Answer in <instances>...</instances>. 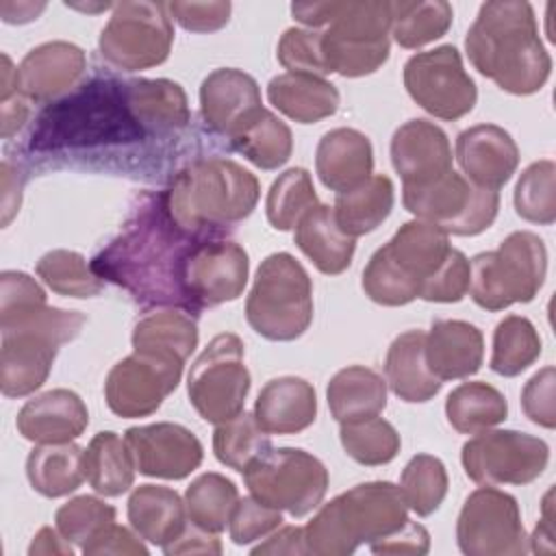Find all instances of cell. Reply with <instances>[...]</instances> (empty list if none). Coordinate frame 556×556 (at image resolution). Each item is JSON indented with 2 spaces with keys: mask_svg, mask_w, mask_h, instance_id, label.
<instances>
[{
  "mask_svg": "<svg viewBox=\"0 0 556 556\" xmlns=\"http://www.w3.org/2000/svg\"><path fill=\"white\" fill-rule=\"evenodd\" d=\"M195 243L169 217L163 191L150 193L139 198L119 235L93 256L91 269L141 306H174L195 315L182 285L185 261Z\"/></svg>",
  "mask_w": 556,
  "mask_h": 556,
  "instance_id": "6da1fadb",
  "label": "cell"
},
{
  "mask_svg": "<svg viewBox=\"0 0 556 556\" xmlns=\"http://www.w3.org/2000/svg\"><path fill=\"white\" fill-rule=\"evenodd\" d=\"M87 317L46 304V291L24 271L0 274V389L7 397L37 391L63 343L80 334Z\"/></svg>",
  "mask_w": 556,
  "mask_h": 556,
  "instance_id": "7a4b0ae2",
  "label": "cell"
},
{
  "mask_svg": "<svg viewBox=\"0 0 556 556\" xmlns=\"http://www.w3.org/2000/svg\"><path fill=\"white\" fill-rule=\"evenodd\" d=\"M152 137L132 113L126 80L96 76L67 96L50 102L28 132L26 146L35 154L130 146Z\"/></svg>",
  "mask_w": 556,
  "mask_h": 556,
  "instance_id": "3957f363",
  "label": "cell"
},
{
  "mask_svg": "<svg viewBox=\"0 0 556 556\" xmlns=\"http://www.w3.org/2000/svg\"><path fill=\"white\" fill-rule=\"evenodd\" d=\"M465 50L482 76L513 96L536 93L552 72L530 2H484L467 30Z\"/></svg>",
  "mask_w": 556,
  "mask_h": 556,
  "instance_id": "277c9868",
  "label": "cell"
},
{
  "mask_svg": "<svg viewBox=\"0 0 556 556\" xmlns=\"http://www.w3.org/2000/svg\"><path fill=\"white\" fill-rule=\"evenodd\" d=\"M261 185L252 172L226 156H204L185 165L163 191L176 226L189 237L219 239L252 215Z\"/></svg>",
  "mask_w": 556,
  "mask_h": 556,
  "instance_id": "5b68a950",
  "label": "cell"
},
{
  "mask_svg": "<svg viewBox=\"0 0 556 556\" xmlns=\"http://www.w3.org/2000/svg\"><path fill=\"white\" fill-rule=\"evenodd\" d=\"M291 13L308 28L326 26L321 52L330 74L367 76L389 59L391 2H293Z\"/></svg>",
  "mask_w": 556,
  "mask_h": 556,
  "instance_id": "8992f818",
  "label": "cell"
},
{
  "mask_svg": "<svg viewBox=\"0 0 556 556\" xmlns=\"http://www.w3.org/2000/svg\"><path fill=\"white\" fill-rule=\"evenodd\" d=\"M408 521V506L397 484L363 482L332 497L304 528L308 554L348 556L358 545L376 543Z\"/></svg>",
  "mask_w": 556,
  "mask_h": 556,
  "instance_id": "52a82bcc",
  "label": "cell"
},
{
  "mask_svg": "<svg viewBox=\"0 0 556 556\" xmlns=\"http://www.w3.org/2000/svg\"><path fill=\"white\" fill-rule=\"evenodd\" d=\"M452 252V243L437 226L413 219L378 248L363 269L365 295L382 306H404L421 295Z\"/></svg>",
  "mask_w": 556,
  "mask_h": 556,
  "instance_id": "ba28073f",
  "label": "cell"
},
{
  "mask_svg": "<svg viewBox=\"0 0 556 556\" xmlns=\"http://www.w3.org/2000/svg\"><path fill=\"white\" fill-rule=\"evenodd\" d=\"M250 328L269 341H295L313 321V282L289 252L269 254L245 300Z\"/></svg>",
  "mask_w": 556,
  "mask_h": 556,
  "instance_id": "9c48e42d",
  "label": "cell"
},
{
  "mask_svg": "<svg viewBox=\"0 0 556 556\" xmlns=\"http://www.w3.org/2000/svg\"><path fill=\"white\" fill-rule=\"evenodd\" d=\"M469 295L486 311H504L513 304L532 302L545 282L547 250L530 230L510 232L497 250L471 258Z\"/></svg>",
  "mask_w": 556,
  "mask_h": 556,
  "instance_id": "30bf717a",
  "label": "cell"
},
{
  "mask_svg": "<svg viewBox=\"0 0 556 556\" xmlns=\"http://www.w3.org/2000/svg\"><path fill=\"white\" fill-rule=\"evenodd\" d=\"M402 202L408 213L445 235L473 237L495 222L500 193L476 187L463 174L450 169L432 182L404 187Z\"/></svg>",
  "mask_w": 556,
  "mask_h": 556,
  "instance_id": "8fae6325",
  "label": "cell"
},
{
  "mask_svg": "<svg viewBox=\"0 0 556 556\" xmlns=\"http://www.w3.org/2000/svg\"><path fill=\"white\" fill-rule=\"evenodd\" d=\"M245 348L235 332H222L208 341L187 376L191 406L208 424H224L239 413L250 391Z\"/></svg>",
  "mask_w": 556,
  "mask_h": 556,
  "instance_id": "7c38bea8",
  "label": "cell"
},
{
  "mask_svg": "<svg viewBox=\"0 0 556 556\" xmlns=\"http://www.w3.org/2000/svg\"><path fill=\"white\" fill-rule=\"evenodd\" d=\"M243 480L250 495L291 517H306L328 491V469L300 447L269 450L243 471Z\"/></svg>",
  "mask_w": 556,
  "mask_h": 556,
  "instance_id": "4fadbf2b",
  "label": "cell"
},
{
  "mask_svg": "<svg viewBox=\"0 0 556 556\" xmlns=\"http://www.w3.org/2000/svg\"><path fill=\"white\" fill-rule=\"evenodd\" d=\"M174 26L167 4L117 2L100 33V56L115 70L137 72L161 65L172 50Z\"/></svg>",
  "mask_w": 556,
  "mask_h": 556,
  "instance_id": "5bb4252c",
  "label": "cell"
},
{
  "mask_svg": "<svg viewBox=\"0 0 556 556\" xmlns=\"http://www.w3.org/2000/svg\"><path fill=\"white\" fill-rule=\"evenodd\" d=\"M465 473L482 486L528 484L536 480L547 463L549 447L543 439L519 430H482L463 445Z\"/></svg>",
  "mask_w": 556,
  "mask_h": 556,
  "instance_id": "9a60e30c",
  "label": "cell"
},
{
  "mask_svg": "<svg viewBox=\"0 0 556 556\" xmlns=\"http://www.w3.org/2000/svg\"><path fill=\"white\" fill-rule=\"evenodd\" d=\"M404 87L426 113L450 122L465 117L478 100L476 83L452 43L413 54L404 65Z\"/></svg>",
  "mask_w": 556,
  "mask_h": 556,
  "instance_id": "2e32d148",
  "label": "cell"
},
{
  "mask_svg": "<svg viewBox=\"0 0 556 556\" xmlns=\"http://www.w3.org/2000/svg\"><path fill=\"white\" fill-rule=\"evenodd\" d=\"M456 541L467 556L526 554L528 536L517 500L495 486L476 489L460 508Z\"/></svg>",
  "mask_w": 556,
  "mask_h": 556,
  "instance_id": "e0dca14e",
  "label": "cell"
},
{
  "mask_svg": "<svg viewBox=\"0 0 556 556\" xmlns=\"http://www.w3.org/2000/svg\"><path fill=\"white\" fill-rule=\"evenodd\" d=\"M185 363L132 352L115 363L104 380V400L119 417L152 415L178 387Z\"/></svg>",
  "mask_w": 556,
  "mask_h": 556,
  "instance_id": "ac0fdd59",
  "label": "cell"
},
{
  "mask_svg": "<svg viewBox=\"0 0 556 556\" xmlns=\"http://www.w3.org/2000/svg\"><path fill=\"white\" fill-rule=\"evenodd\" d=\"M248 252L226 239L198 241L182 269V285L195 311L237 300L248 282Z\"/></svg>",
  "mask_w": 556,
  "mask_h": 556,
  "instance_id": "d6986e66",
  "label": "cell"
},
{
  "mask_svg": "<svg viewBox=\"0 0 556 556\" xmlns=\"http://www.w3.org/2000/svg\"><path fill=\"white\" fill-rule=\"evenodd\" d=\"M124 441L139 473L182 480L200 467L204 450L200 439L180 424L159 421L128 428Z\"/></svg>",
  "mask_w": 556,
  "mask_h": 556,
  "instance_id": "ffe728a7",
  "label": "cell"
},
{
  "mask_svg": "<svg viewBox=\"0 0 556 556\" xmlns=\"http://www.w3.org/2000/svg\"><path fill=\"white\" fill-rule=\"evenodd\" d=\"M258 83L235 67H219L211 72L200 85V111L204 124L224 137L239 132L258 111Z\"/></svg>",
  "mask_w": 556,
  "mask_h": 556,
  "instance_id": "44dd1931",
  "label": "cell"
},
{
  "mask_svg": "<svg viewBox=\"0 0 556 556\" xmlns=\"http://www.w3.org/2000/svg\"><path fill=\"white\" fill-rule=\"evenodd\" d=\"M456 159L471 185L500 191L519 165V148L502 126L476 124L456 137Z\"/></svg>",
  "mask_w": 556,
  "mask_h": 556,
  "instance_id": "7402d4cb",
  "label": "cell"
},
{
  "mask_svg": "<svg viewBox=\"0 0 556 556\" xmlns=\"http://www.w3.org/2000/svg\"><path fill=\"white\" fill-rule=\"evenodd\" d=\"M87 70L85 52L70 41H48L33 48L17 65V93L30 102H50L76 83Z\"/></svg>",
  "mask_w": 556,
  "mask_h": 556,
  "instance_id": "603a6c76",
  "label": "cell"
},
{
  "mask_svg": "<svg viewBox=\"0 0 556 556\" xmlns=\"http://www.w3.org/2000/svg\"><path fill=\"white\" fill-rule=\"evenodd\" d=\"M391 163L404 187L432 182L452 169L450 139L428 119H408L393 132Z\"/></svg>",
  "mask_w": 556,
  "mask_h": 556,
  "instance_id": "cb8c5ba5",
  "label": "cell"
},
{
  "mask_svg": "<svg viewBox=\"0 0 556 556\" xmlns=\"http://www.w3.org/2000/svg\"><path fill=\"white\" fill-rule=\"evenodd\" d=\"M89 413L78 393L52 389L28 400L17 413V430L33 443H70L83 434Z\"/></svg>",
  "mask_w": 556,
  "mask_h": 556,
  "instance_id": "d4e9b609",
  "label": "cell"
},
{
  "mask_svg": "<svg viewBox=\"0 0 556 556\" xmlns=\"http://www.w3.org/2000/svg\"><path fill=\"white\" fill-rule=\"evenodd\" d=\"M484 358L482 332L463 319H437L426 334V363L434 378L460 380L473 376Z\"/></svg>",
  "mask_w": 556,
  "mask_h": 556,
  "instance_id": "484cf974",
  "label": "cell"
},
{
  "mask_svg": "<svg viewBox=\"0 0 556 556\" xmlns=\"http://www.w3.org/2000/svg\"><path fill=\"white\" fill-rule=\"evenodd\" d=\"M374 150L367 135L356 128L328 130L315 152V172L324 187L343 193L371 176Z\"/></svg>",
  "mask_w": 556,
  "mask_h": 556,
  "instance_id": "4316f807",
  "label": "cell"
},
{
  "mask_svg": "<svg viewBox=\"0 0 556 556\" xmlns=\"http://www.w3.org/2000/svg\"><path fill=\"white\" fill-rule=\"evenodd\" d=\"M317 417V395L311 382L298 376L269 380L254 404V419L267 434H298Z\"/></svg>",
  "mask_w": 556,
  "mask_h": 556,
  "instance_id": "83f0119b",
  "label": "cell"
},
{
  "mask_svg": "<svg viewBox=\"0 0 556 556\" xmlns=\"http://www.w3.org/2000/svg\"><path fill=\"white\" fill-rule=\"evenodd\" d=\"M295 245L326 276L343 274L352 265L356 239L341 230L328 204H315L295 224Z\"/></svg>",
  "mask_w": 556,
  "mask_h": 556,
  "instance_id": "f1b7e54d",
  "label": "cell"
},
{
  "mask_svg": "<svg viewBox=\"0 0 556 556\" xmlns=\"http://www.w3.org/2000/svg\"><path fill=\"white\" fill-rule=\"evenodd\" d=\"M384 376L391 391L410 404L428 402L441 391V380L426 363V332L406 330L397 334L384 358Z\"/></svg>",
  "mask_w": 556,
  "mask_h": 556,
  "instance_id": "f546056e",
  "label": "cell"
},
{
  "mask_svg": "<svg viewBox=\"0 0 556 556\" xmlns=\"http://www.w3.org/2000/svg\"><path fill=\"white\" fill-rule=\"evenodd\" d=\"M187 519L185 500L161 484H141L128 497V521L132 530L152 545L165 547L182 534Z\"/></svg>",
  "mask_w": 556,
  "mask_h": 556,
  "instance_id": "4dcf8cb0",
  "label": "cell"
},
{
  "mask_svg": "<svg viewBox=\"0 0 556 556\" xmlns=\"http://www.w3.org/2000/svg\"><path fill=\"white\" fill-rule=\"evenodd\" d=\"M128 102L150 135H169L187 128L191 113L182 87L167 78L126 80Z\"/></svg>",
  "mask_w": 556,
  "mask_h": 556,
  "instance_id": "1f68e13d",
  "label": "cell"
},
{
  "mask_svg": "<svg viewBox=\"0 0 556 556\" xmlns=\"http://www.w3.org/2000/svg\"><path fill=\"white\" fill-rule=\"evenodd\" d=\"M267 98L282 115L300 124H315L339 109L337 87L319 76L278 74L267 85Z\"/></svg>",
  "mask_w": 556,
  "mask_h": 556,
  "instance_id": "d6a6232c",
  "label": "cell"
},
{
  "mask_svg": "<svg viewBox=\"0 0 556 556\" xmlns=\"http://www.w3.org/2000/svg\"><path fill=\"white\" fill-rule=\"evenodd\" d=\"M198 345V326L182 308L148 311L132 328V350L185 363Z\"/></svg>",
  "mask_w": 556,
  "mask_h": 556,
  "instance_id": "836d02e7",
  "label": "cell"
},
{
  "mask_svg": "<svg viewBox=\"0 0 556 556\" xmlns=\"http://www.w3.org/2000/svg\"><path fill=\"white\" fill-rule=\"evenodd\" d=\"M328 406L339 424L380 415L387 406V380L363 365L339 369L326 389Z\"/></svg>",
  "mask_w": 556,
  "mask_h": 556,
  "instance_id": "e575fe53",
  "label": "cell"
},
{
  "mask_svg": "<svg viewBox=\"0 0 556 556\" xmlns=\"http://www.w3.org/2000/svg\"><path fill=\"white\" fill-rule=\"evenodd\" d=\"M30 486L43 497H63L74 493L85 480L83 450L70 443H39L26 458Z\"/></svg>",
  "mask_w": 556,
  "mask_h": 556,
  "instance_id": "d590c367",
  "label": "cell"
},
{
  "mask_svg": "<svg viewBox=\"0 0 556 556\" xmlns=\"http://www.w3.org/2000/svg\"><path fill=\"white\" fill-rule=\"evenodd\" d=\"M85 478L91 489L104 497H117L126 493L135 482V460L126 441L106 430L98 432L83 452Z\"/></svg>",
  "mask_w": 556,
  "mask_h": 556,
  "instance_id": "8d00e7d4",
  "label": "cell"
},
{
  "mask_svg": "<svg viewBox=\"0 0 556 556\" xmlns=\"http://www.w3.org/2000/svg\"><path fill=\"white\" fill-rule=\"evenodd\" d=\"M393 208V182L384 174H371L358 187L337 193L334 219L350 237L376 230Z\"/></svg>",
  "mask_w": 556,
  "mask_h": 556,
  "instance_id": "74e56055",
  "label": "cell"
},
{
  "mask_svg": "<svg viewBox=\"0 0 556 556\" xmlns=\"http://www.w3.org/2000/svg\"><path fill=\"white\" fill-rule=\"evenodd\" d=\"M445 415L456 432L478 434L506 419L508 402L486 382H463L447 395Z\"/></svg>",
  "mask_w": 556,
  "mask_h": 556,
  "instance_id": "f35d334b",
  "label": "cell"
},
{
  "mask_svg": "<svg viewBox=\"0 0 556 556\" xmlns=\"http://www.w3.org/2000/svg\"><path fill=\"white\" fill-rule=\"evenodd\" d=\"M232 148L261 169H278L293 150L291 128L265 106L230 137Z\"/></svg>",
  "mask_w": 556,
  "mask_h": 556,
  "instance_id": "ab89813d",
  "label": "cell"
},
{
  "mask_svg": "<svg viewBox=\"0 0 556 556\" xmlns=\"http://www.w3.org/2000/svg\"><path fill=\"white\" fill-rule=\"evenodd\" d=\"M237 502L239 491L235 482L215 471L198 476L185 491L187 519L213 534L222 532L230 523Z\"/></svg>",
  "mask_w": 556,
  "mask_h": 556,
  "instance_id": "60d3db41",
  "label": "cell"
},
{
  "mask_svg": "<svg viewBox=\"0 0 556 556\" xmlns=\"http://www.w3.org/2000/svg\"><path fill=\"white\" fill-rule=\"evenodd\" d=\"M452 4L443 0H400L391 2L393 39L408 50L421 48L447 33L452 26Z\"/></svg>",
  "mask_w": 556,
  "mask_h": 556,
  "instance_id": "b9f144b4",
  "label": "cell"
},
{
  "mask_svg": "<svg viewBox=\"0 0 556 556\" xmlns=\"http://www.w3.org/2000/svg\"><path fill=\"white\" fill-rule=\"evenodd\" d=\"M271 450L269 434L256 424L254 413H239L237 417L217 424L213 432V452L217 460L239 473Z\"/></svg>",
  "mask_w": 556,
  "mask_h": 556,
  "instance_id": "7bdbcfd3",
  "label": "cell"
},
{
  "mask_svg": "<svg viewBox=\"0 0 556 556\" xmlns=\"http://www.w3.org/2000/svg\"><path fill=\"white\" fill-rule=\"evenodd\" d=\"M541 356V337L534 324L521 315L504 317L493 332L491 369L513 378L526 371Z\"/></svg>",
  "mask_w": 556,
  "mask_h": 556,
  "instance_id": "ee69618b",
  "label": "cell"
},
{
  "mask_svg": "<svg viewBox=\"0 0 556 556\" xmlns=\"http://www.w3.org/2000/svg\"><path fill=\"white\" fill-rule=\"evenodd\" d=\"M339 439L345 454L367 467L391 463L402 445L397 430L378 415L341 424Z\"/></svg>",
  "mask_w": 556,
  "mask_h": 556,
  "instance_id": "f6af8a7d",
  "label": "cell"
},
{
  "mask_svg": "<svg viewBox=\"0 0 556 556\" xmlns=\"http://www.w3.org/2000/svg\"><path fill=\"white\" fill-rule=\"evenodd\" d=\"M37 276L59 295L93 298L104 289V280L91 263L74 250H52L37 261Z\"/></svg>",
  "mask_w": 556,
  "mask_h": 556,
  "instance_id": "bcb514c9",
  "label": "cell"
},
{
  "mask_svg": "<svg viewBox=\"0 0 556 556\" xmlns=\"http://www.w3.org/2000/svg\"><path fill=\"white\" fill-rule=\"evenodd\" d=\"M317 202L311 174L304 167L282 172L269 187L265 211L276 230H291Z\"/></svg>",
  "mask_w": 556,
  "mask_h": 556,
  "instance_id": "7dc6e473",
  "label": "cell"
},
{
  "mask_svg": "<svg viewBox=\"0 0 556 556\" xmlns=\"http://www.w3.org/2000/svg\"><path fill=\"white\" fill-rule=\"evenodd\" d=\"M515 211L521 219L549 226L556 219V165L549 159L530 163L515 187Z\"/></svg>",
  "mask_w": 556,
  "mask_h": 556,
  "instance_id": "c3c4849f",
  "label": "cell"
},
{
  "mask_svg": "<svg viewBox=\"0 0 556 556\" xmlns=\"http://www.w3.org/2000/svg\"><path fill=\"white\" fill-rule=\"evenodd\" d=\"M400 491L404 495L406 506L419 515H432L447 493V471L445 465L430 454L413 456L402 476H400Z\"/></svg>",
  "mask_w": 556,
  "mask_h": 556,
  "instance_id": "681fc988",
  "label": "cell"
},
{
  "mask_svg": "<svg viewBox=\"0 0 556 556\" xmlns=\"http://www.w3.org/2000/svg\"><path fill=\"white\" fill-rule=\"evenodd\" d=\"M54 521L56 530L83 549L115 523V508L93 495H78L56 510Z\"/></svg>",
  "mask_w": 556,
  "mask_h": 556,
  "instance_id": "f907efd6",
  "label": "cell"
},
{
  "mask_svg": "<svg viewBox=\"0 0 556 556\" xmlns=\"http://www.w3.org/2000/svg\"><path fill=\"white\" fill-rule=\"evenodd\" d=\"M276 56L289 74L319 78L330 74L321 52V33L313 28H287L278 41Z\"/></svg>",
  "mask_w": 556,
  "mask_h": 556,
  "instance_id": "816d5d0a",
  "label": "cell"
},
{
  "mask_svg": "<svg viewBox=\"0 0 556 556\" xmlns=\"http://www.w3.org/2000/svg\"><path fill=\"white\" fill-rule=\"evenodd\" d=\"M280 510L263 504L254 495L243 497L237 502L232 517H230V539L237 545H248L252 541L269 536L274 530L280 528Z\"/></svg>",
  "mask_w": 556,
  "mask_h": 556,
  "instance_id": "f5cc1de1",
  "label": "cell"
},
{
  "mask_svg": "<svg viewBox=\"0 0 556 556\" xmlns=\"http://www.w3.org/2000/svg\"><path fill=\"white\" fill-rule=\"evenodd\" d=\"M469 278H471V267L467 256L460 250L452 248L447 261L434 274V278L424 287L419 298L426 302H441V304L460 302L469 291Z\"/></svg>",
  "mask_w": 556,
  "mask_h": 556,
  "instance_id": "db71d44e",
  "label": "cell"
},
{
  "mask_svg": "<svg viewBox=\"0 0 556 556\" xmlns=\"http://www.w3.org/2000/svg\"><path fill=\"white\" fill-rule=\"evenodd\" d=\"M554 389H556V371L552 365L536 371L521 391V408L526 417L552 430L556 426V406H554Z\"/></svg>",
  "mask_w": 556,
  "mask_h": 556,
  "instance_id": "11a10c76",
  "label": "cell"
},
{
  "mask_svg": "<svg viewBox=\"0 0 556 556\" xmlns=\"http://www.w3.org/2000/svg\"><path fill=\"white\" fill-rule=\"evenodd\" d=\"M169 17H174L185 30L213 33L228 24L230 2H167Z\"/></svg>",
  "mask_w": 556,
  "mask_h": 556,
  "instance_id": "9f6ffc18",
  "label": "cell"
},
{
  "mask_svg": "<svg viewBox=\"0 0 556 556\" xmlns=\"http://www.w3.org/2000/svg\"><path fill=\"white\" fill-rule=\"evenodd\" d=\"M374 554H426L430 549V534L424 526L410 519L393 534L369 545Z\"/></svg>",
  "mask_w": 556,
  "mask_h": 556,
  "instance_id": "6f0895ef",
  "label": "cell"
},
{
  "mask_svg": "<svg viewBox=\"0 0 556 556\" xmlns=\"http://www.w3.org/2000/svg\"><path fill=\"white\" fill-rule=\"evenodd\" d=\"M139 534H132L124 526H109L98 539H93L89 545L83 547V554L93 556V554H148V547L139 541Z\"/></svg>",
  "mask_w": 556,
  "mask_h": 556,
  "instance_id": "680465c9",
  "label": "cell"
},
{
  "mask_svg": "<svg viewBox=\"0 0 556 556\" xmlns=\"http://www.w3.org/2000/svg\"><path fill=\"white\" fill-rule=\"evenodd\" d=\"M165 554H222V543L217 534L206 532L191 523V528H185L178 539H174L169 545L163 547Z\"/></svg>",
  "mask_w": 556,
  "mask_h": 556,
  "instance_id": "91938a15",
  "label": "cell"
},
{
  "mask_svg": "<svg viewBox=\"0 0 556 556\" xmlns=\"http://www.w3.org/2000/svg\"><path fill=\"white\" fill-rule=\"evenodd\" d=\"M254 556L258 554H308L304 541V528L300 526H285L278 532H271L265 543L252 549Z\"/></svg>",
  "mask_w": 556,
  "mask_h": 556,
  "instance_id": "94428289",
  "label": "cell"
},
{
  "mask_svg": "<svg viewBox=\"0 0 556 556\" xmlns=\"http://www.w3.org/2000/svg\"><path fill=\"white\" fill-rule=\"evenodd\" d=\"M0 172H2V226H9L13 215L20 211L24 178L20 169L9 163V159L2 161Z\"/></svg>",
  "mask_w": 556,
  "mask_h": 556,
  "instance_id": "6125c7cd",
  "label": "cell"
},
{
  "mask_svg": "<svg viewBox=\"0 0 556 556\" xmlns=\"http://www.w3.org/2000/svg\"><path fill=\"white\" fill-rule=\"evenodd\" d=\"M530 549L536 554H552L554 552V513H552V489L543 497L541 506V521L530 536Z\"/></svg>",
  "mask_w": 556,
  "mask_h": 556,
  "instance_id": "be15d7a7",
  "label": "cell"
},
{
  "mask_svg": "<svg viewBox=\"0 0 556 556\" xmlns=\"http://www.w3.org/2000/svg\"><path fill=\"white\" fill-rule=\"evenodd\" d=\"M0 104H2V109H0L2 137L11 139L24 126V122L28 119V104H26V98L20 96V93L11 96L9 100H2Z\"/></svg>",
  "mask_w": 556,
  "mask_h": 556,
  "instance_id": "e7e4bbea",
  "label": "cell"
},
{
  "mask_svg": "<svg viewBox=\"0 0 556 556\" xmlns=\"http://www.w3.org/2000/svg\"><path fill=\"white\" fill-rule=\"evenodd\" d=\"M28 554L30 556L35 554H70L72 556V545L59 530H52L50 526H46L35 534L28 547Z\"/></svg>",
  "mask_w": 556,
  "mask_h": 556,
  "instance_id": "03108f58",
  "label": "cell"
},
{
  "mask_svg": "<svg viewBox=\"0 0 556 556\" xmlns=\"http://www.w3.org/2000/svg\"><path fill=\"white\" fill-rule=\"evenodd\" d=\"M43 9H46V2H13V0L0 2V15L7 24L33 22Z\"/></svg>",
  "mask_w": 556,
  "mask_h": 556,
  "instance_id": "003e7915",
  "label": "cell"
}]
</instances>
